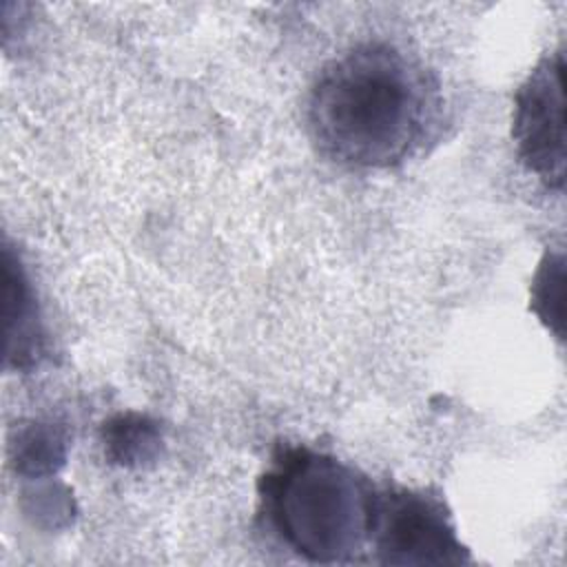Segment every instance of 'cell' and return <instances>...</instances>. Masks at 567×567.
Here are the masks:
<instances>
[{"mask_svg": "<svg viewBox=\"0 0 567 567\" xmlns=\"http://www.w3.org/2000/svg\"><path fill=\"white\" fill-rule=\"evenodd\" d=\"M514 144L520 162L549 188L565 184V58H543L514 97Z\"/></svg>", "mask_w": 567, "mask_h": 567, "instance_id": "4", "label": "cell"}, {"mask_svg": "<svg viewBox=\"0 0 567 567\" xmlns=\"http://www.w3.org/2000/svg\"><path fill=\"white\" fill-rule=\"evenodd\" d=\"M4 321L7 359L18 368L35 361L40 352V328L35 301L20 261L4 248Z\"/></svg>", "mask_w": 567, "mask_h": 567, "instance_id": "5", "label": "cell"}, {"mask_svg": "<svg viewBox=\"0 0 567 567\" xmlns=\"http://www.w3.org/2000/svg\"><path fill=\"white\" fill-rule=\"evenodd\" d=\"M439 111L430 71L390 42H363L330 60L308 95L319 151L352 168H388L425 140Z\"/></svg>", "mask_w": 567, "mask_h": 567, "instance_id": "1", "label": "cell"}, {"mask_svg": "<svg viewBox=\"0 0 567 567\" xmlns=\"http://www.w3.org/2000/svg\"><path fill=\"white\" fill-rule=\"evenodd\" d=\"M565 261L563 255H547L532 281V308L538 319L558 337L563 339V315H565Z\"/></svg>", "mask_w": 567, "mask_h": 567, "instance_id": "7", "label": "cell"}, {"mask_svg": "<svg viewBox=\"0 0 567 567\" xmlns=\"http://www.w3.org/2000/svg\"><path fill=\"white\" fill-rule=\"evenodd\" d=\"M162 434L155 421L142 414H120L104 425L106 456L124 467H137L153 461L159 452Z\"/></svg>", "mask_w": 567, "mask_h": 567, "instance_id": "6", "label": "cell"}, {"mask_svg": "<svg viewBox=\"0 0 567 567\" xmlns=\"http://www.w3.org/2000/svg\"><path fill=\"white\" fill-rule=\"evenodd\" d=\"M259 494L275 534L312 563H352L370 543L374 489L334 456L281 450Z\"/></svg>", "mask_w": 567, "mask_h": 567, "instance_id": "2", "label": "cell"}, {"mask_svg": "<svg viewBox=\"0 0 567 567\" xmlns=\"http://www.w3.org/2000/svg\"><path fill=\"white\" fill-rule=\"evenodd\" d=\"M379 563L456 565L467 551L445 505L425 492H374L370 543Z\"/></svg>", "mask_w": 567, "mask_h": 567, "instance_id": "3", "label": "cell"}]
</instances>
